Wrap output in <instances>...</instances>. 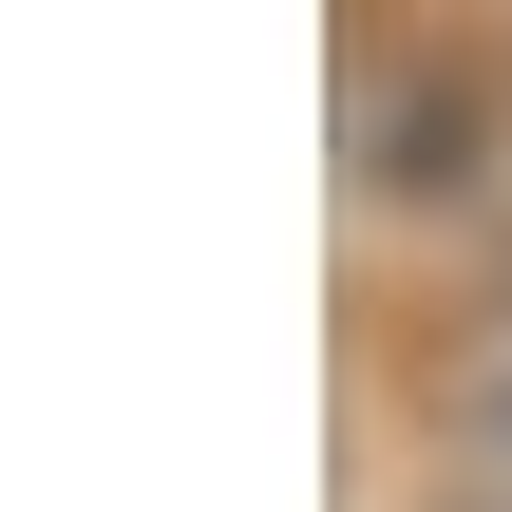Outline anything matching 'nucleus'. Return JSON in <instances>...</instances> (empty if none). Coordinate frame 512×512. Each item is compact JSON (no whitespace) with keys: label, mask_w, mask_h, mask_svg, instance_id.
Masks as SVG:
<instances>
[{"label":"nucleus","mask_w":512,"mask_h":512,"mask_svg":"<svg viewBox=\"0 0 512 512\" xmlns=\"http://www.w3.org/2000/svg\"><path fill=\"white\" fill-rule=\"evenodd\" d=\"M456 418H475V456L512 475V342H475V361H456Z\"/></svg>","instance_id":"1"}]
</instances>
